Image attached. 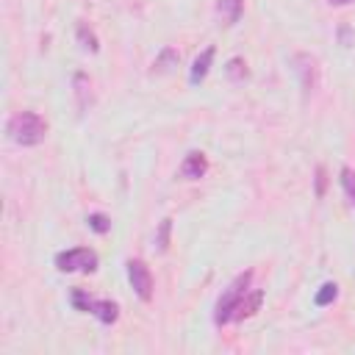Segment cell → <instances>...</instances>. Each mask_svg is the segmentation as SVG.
Instances as JSON below:
<instances>
[{
  "label": "cell",
  "mask_w": 355,
  "mask_h": 355,
  "mask_svg": "<svg viewBox=\"0 0 355 355\" xmlns=\"http://www.w3.org/2000/svg\"><path fill=\"white\" fill-rule=\"evenodd\" d=\"M6 133L14 144H22V147H36L44 141L47 136V122L36 114V111H19L14 116H8L6 122Z\"/></svg>",
  "instance_id": "1"
},
{
  "label": "cell",
  "mask_w": 355,
  "mask_h": 355,
  "mask_svg": "<svg viewBox=\"0 0 355 355\" xmlns=\"http://www.w3.org/2000/svg\"><path fill=\"white\" fill-rule=\"evenodd\" d=\"M250 280H252V272L247 269V272H241V275L222 291V297L216 300V308H214V322H216V324H227V322H233L236 305H239L241 297L250 291Z\"/></svg>",
  "instance_id": "2"
},
{
  "label": "cell",
  "mask_w": 355,
  "mask_h": 355,
  "mask_svg": "<svg viewBox=\"0 0 355 355\" xmlns=\"http://www.w3.org/2000/svg\"><path fill=\"white\" fill-rule=\"evenodd\" d=\"M69 300H72V305H75L78 311H86V313L97 316L103 324H114V322L119 319V305L111 302V300H94V297H89L86 291H80V288H75V291L69 294Z\"/></svg>",
  "instance_id": "3"
},
{
  "label": "cell",
  "mask_w": 355,
  "mask_h": 355,
  "mask_svg": "<svg viewBox=\"0 0 355 355\" xmlns=\"http://www.w3.org/2000/svg\"><path fill=\"white\" fill-rule=\"evenodd\" d=\"M55 266L58 272H94L97 269V252L89 247H72V250H61L55 255Z\"/></svg>",
  "instance_id": "4"
},
{
  "label": "cell",
  "mask_w": 355,
  "mask_h": 355,
  "mask_svg": "<svg viewBox=\"0 0 355 355\" xmlns=\"http://www.w3.org/2000/svg\"><path fill=\"white\" fill-rule=\"evenodd\" d=\"M128 280H130V286H133L139 300H144V302L153 300V275H150V266L141 258H130L128 261Z\"/></svg>",
  "instance_id": "5"
},
{
  "label": "cell",
  "mask_w": 355,
  "mask_h": 355,
  "mask_svg": "<svg viewBox=\"0 0 355 355\" xmlns=\"http://www.w3.org/2000/svg\"><path fill=\"white\" fill-rule=\"evenodd\" d=\"M291 64H294V72H297V78H300L302 94L308 97V94L316 89V83H319V67H316V58L308 55V53H297V55L291 58Z\"/></svg>",
  "instance_id": "6"
},
{
  "label": "cell",
  "mask_w": 355,
  "mask_h": 355,
  "mask_svg": "<svg viewBox=\"0 0 355 355\" xmlns=\"http://www.w3.org/2000/svg\"><path fill=\"white\" fill-rule=\"evenodd\" d=\"M205 172H208V158H205V153H200V150H191V153L183 158V164H180V175H183L186 180H200Z\"/></svg>",
  "instance_id": "7"
},
{
  "label": "cell",
  "mask_w": 355,
  "mask_h": 355,
  "mask_svg": "<svg viewBox=\"0 0 355 355\" xmlns=\"http://www.w3.org/2000/svg\"><path fill=\"white\" fill-rule=\"evenodd\" d=\"M214 55H216V50H214V47H205V50L194 58V64H191V69H189V83H191V86H197V83L205 80V75H208V69H211V64H214Z\"/></svg>",
  "instance_id": "8"
},
{
  "label": "cell",
  "mask_w": 355,
  "mask_h": 355,
  "mask_svg": "<svg viewBox=\"0 0 355 355\" xmlns=\"http://www.w3.org/2000/svg\"><path fill=\"white\" fill-rule=\"evenodd\" d=\"M261 302H263V291H261V288H252V291H247V294L241 297V302L236 305V313H233V319H236V322H241V319H250V316H255V313H258V308H261Z\"/></svg>",
  "instance_id": "9"
},
{
  "label": "cell",
  "mask_w": 355,
  "mask_h": 355,
  "mask_svg": "<svg viewBox=\"0 0 355 355\" xmlns=\"http://www.w3.org/2000/svg\"><path fill=\"white\" fill-rule=\"evenodd\" d=\"M216 11L227 25H236L244 14V0H216Z\"/></svg>",
  "instance_id": "10"
},
{
  "label": "cell",
  "mask_w": 355,
  "mask_h": 355,
  "mask_svg": "<svg viewBox=\"0 0 355 355\" xmlns=\"http://www.w3.org/2000/svg\"><path fill=\"white\" fill-rule=\"evenodd\" d=\"M178 61H180V53H178L175 47H164V50L158 53V58L153 61V72H158V75L172 72V67H178Z\"/></svg>",
  "instance_id": "11"
},
{
  "label": "cell",
  "mask_w": 355,
  "mask_h": 355,
  "mask_svg": "<svg viewBox=\"0 0 355 355\" xmlns=\"http://www.w3.org/2000/svg\"><path fill=\"white\" fill-rule=\"evenodd\" d=\"M75 36H78V42H80V47L83 50H89V53H97L100 50V42H97V36H94V31L89 28V25H78V31H75Z\"/></svg>",
  "instance_id": "12"
},
{
  "label": "cell",
  "mask_w": 355,
  "mask_h": 355,
  "mask_svg": "<svg viewBox=\"0 0 355 355\" xmlns=\"http://www.w3.org/2000/svg\"><path fill=\"white\" fill-rule=\"evenodd\" d=\"M336 297H338V286H336L333 280H327V283H322V286H319V291H316L313 302H316L319 308H324V305H330Z\"/></svg>",
  "instance_id": "13"
},
{
  "label": "cell",
  "mask_w": 355,
  "mask_h": 355,
  "mask_svg": "<svg viewBox=\"0 0 355 355\" xmlns=\"http://www.w3.org/2000/svg\"><path fill=\"white\" fill-rule=\"evenodd\" d=\"M169 236H172V219L166 216V219H161V225L155 230V247H158V252H166L169 250Z\"/></svg>",
  "instance_id": "14"
},
{
  "label": "cell",
  "mask_w": 355,
  "mask_h": 355,
  "mask_svg": "<svg viewBox=\"0 0 355 355\" xmlns=\"http://www.w3.org/2000/svg\"><path fill=\"white\" fill-rule=\"evenodd\" d=\"M75 94H78V105H80V108H86V105H89L92 92H89V78H86L83 72H78V75H75Z\"/></svg>",
  "instance_id": "15"
},
{
  "label": "cell",
  "mask_w": 355,
  "mask_h": 355,
  "mask_svg": "<svg viewBox=\"0 0 355 355\" xmlns=\"http://www.w3.org/2000/svg\"><path fill=\"white\" fill-rule=\"evenodd\" d=\"M225 72H227V78H233V80H244V78H247V64H244L241 58H230L227 67H225Z\"/></svg>",
  "instance_id": "16"
},
{
  "label": "cell",
  "mask_w": 355,
  "mask_h": 355,
  "mask_svg": "<svg viewBox=\"0 0 355 355\" xmlns=\"http://www.w3.org/2000/svg\"><path fill=\"white\" fill-rule=\"evenodd\" d=\"M86 222H89V227H92L94 233H108V230H111V219H108L105 214H89Z\"/></svg>",
  "instance_id": "17"
},
{
  "label": "cell",
  "mask_w": 355,
  "mask_h": 355,
  "mask_svg": "<svg viewBox=\"0 0 355 355\" xmlns=\"http://www.w3.org/2000/svg\"><path fill=\"white\" fill-rule=\"evenodd\" d=\"M341 186H344V191L349 194V200L355 202V172H352L349 166L341 169Z\"/></svg>",
  "instance_id": "18"
},
{
  "label": "cell",
  "mask_w": 355,
  "mask_h": 355,
  "mask_svg": "<svg viewBox=\"0 0 355 355\" xmlns=\"http://www.w3.org/2000/svg\"><path fill=\"white\" fill-rule=\"evenodd\" d=\"M324 189H327V172H324V166H316V197L319 200L324 197Z\"/></svg>",
  "instance_id": "19"
},
{
  "label": "cell",
  "mask_w": 355,
  "mask_h": 355,
  "mask_svg": "<svg viewBox=\"0 0 355 355\" xmlns=\"http://www.w3.org/2000/svg\"><path fill=\"white\" fill-rule=\"evenodd\" d=\"M338 39H341V44H344V47H349V44H352V31H349L347 25H344V28H338Z\"/></svg>",
  "instance_id": "20"
},
{
  "label": "cell",
  "mask_w": 355,
  "mask_h": 355,
  "mask_svg": "<svg viewBox=\"0 0 355 355\" xmlns=\"http://www.w3.org/2000/svg\"><path fill=\"white\" fill-rule=\"evenodd\" d=\"M347 3H352V0H330V6H347Z\"/></svg>",
  "instance_id": "21"
}]
</instances>
